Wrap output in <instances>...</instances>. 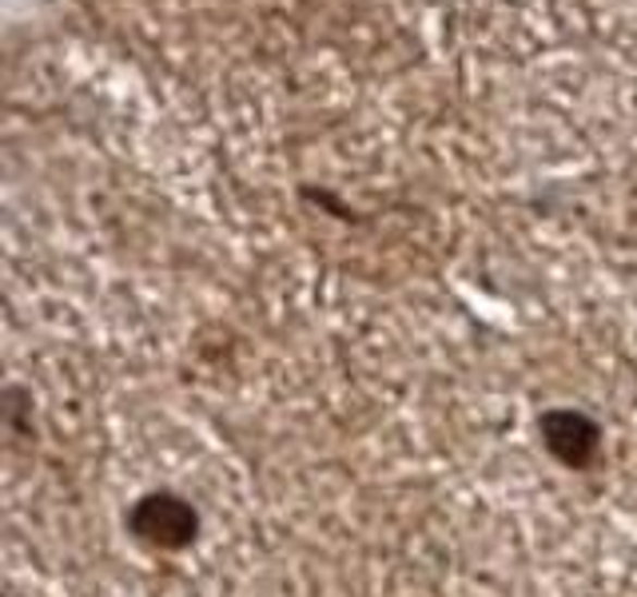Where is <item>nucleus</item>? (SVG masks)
I'll return each mask as SVG.
<instances>
[{"label": "nucleus", "mask_w": 637, "mask_h": 597, "mask_svg": "<svg viewBox=\"0 0 637 597\" xmlns=\"http://www.w3.org/2000/svg\"><path fill=\"white\" fill-rule=\"evenodd\" d=\"M127 538L151 553H184L204 534V517L196 502L175 490H144L124 514Z\"/></svg>", "instance_id": "obj_1"}, {"label": "nucleus", "mask_w": 637, "mask_h": 597, "mask_svg": "<svg viewBox=\"0 0 637 597\" xmlns=\"http://www.w3.org/2000/svg\"><path fill=\"white\" fill-rule=\"evenodd\" d=\"M534 426H538V442L558 466L586 474L602 462L605 430L593 414L578 411V406H546Z\"/></svg>", "instance_id": "obj_2"}]
</instances>
